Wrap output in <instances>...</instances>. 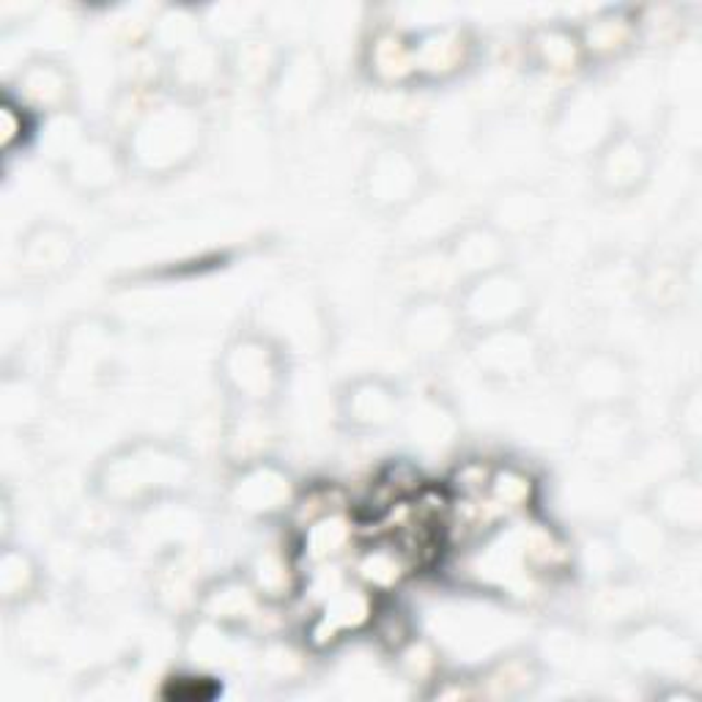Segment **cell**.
<instances>
[{
  "mask_svg": "<svg viewBox=\"0 0 702 702\" xmlns=\"http://www.w3.org/2000/svg\"><path fill=\"white\" fill-rule=\"evenodd\" d=\"M642 160H645V151L636 140H623V143H615L612 151H607V160H604V179L612 182L615 187H634L636 182L642 179Z\"/></svg>",
  "mask_w": 702,
  "mask_h": 702,
  "instance_id": "1",
  "label": "cell"
}]
</instances>
